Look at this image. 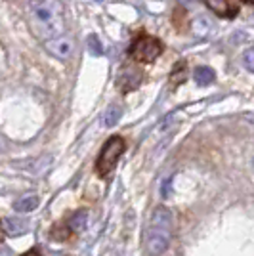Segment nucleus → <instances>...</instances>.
Instances as JSON below:
<instances>
[{
  "mask_svg": "<svg viewBox=\"0 0 254 256\" xmlns=\"http://www.w3.org/2000/svg\"><path fill=\"white\" fill-rule=\"evenodd\" d=\"M140 82H142V73L138 69H124V71H120V75L116 78V86L122 92H132L134 88H138Z\"/></svg>",
  "mask_w": 254,
  "mask_h": 256,
  "instance_id": "nucleus-6",
  "label": "nucleus"
},
{
  "mask_svg": "<svg viewBox=\"0 0 254 256\" xmlns=\"http://www.w3.org/2000/svg\"><path fill=\"white\" fill-rule=\"evenodd\" d=\"M186 78H188V64L182 60L174 65V69L170 73V82L174 86H180L182 82H186Z\"/></svg>",
  "mask_w": 254,
  "mask_h": 256,
  "instance_id": "nucleus-12",
  "label": "nucleus"
},
{
  "mask_svg": "<svg viewBox=\"0 0 254 256\" xmlns=\"http://www.w3.org/2000/svg\"><path fill=\"white\" fill-rule=\"evenodd\" d=\"M4 150V142H2V136H0V151Z\"/></svg>",
  "mask_w": 254,
  "mask_h": 256,
  "instance_id": "nucleus-20",
  "label": "nucleus"
},
{
  "mask_svg": "<svg viewBox=\"0 0 254 256\" xmlns=\"http://www.w3.org/2000/svg\"><path fill=\"white\" fill-rule=\"evenodd\" d=\"M23 256H42L40 252H36V250H29V252H25Z\"/></svg>",
  "mask_w": 254,
  "mask_h": 256,
  "instance_id": "nucleus-18",
  "label": "nucleus"
},
{
  "mask_svg": "<svg viewBox=\"0 0 254 256\" xmlns=\"http://www.w3.org/2000/svg\"><path fill=\"white\" fill-rule=\"evenodd\" d=\"M44 48L52 54V56H56V58L67 60L73 54V40L67 38V36H58V38H52V40H46Z\"/></svg>",
  "mask_w": 254,
  "mask_h": 256,
  "instance_id": "nucleus-5",
  "label": "nucleus"
},
{
  "mask_svg": "<svg viewBox=\"0 0 254 256\" xmlns=\"http://www.w3.org/2000/svg\"><path fill=\"white\" fill-rule=\"evenodd\" d=\"M212 31V23L204 18V16H199V18H195L193 22H191V32L195 34V36H199V38H204V36H208Z\"/></svg>",
  "mask_w": 254,
  "mask_h": 256,
  "instance_id": "nucleus-9",
  "label": "nucleus"
},
{
  "mask_svg": "<svg viewBox=\"0 0 254 256\" xmlns=\"http://www.w3.org/2000/svg\"><path fill=\"white\" fill-rule=\"evenodd\" d=\"M38 197L36 195H23L22 199H18L16 203H14V208L18 210V212H31L34 210L36 206H38Z\"/></svg>",
  "mask_w": 254,
  "mask_h": 256,
  "instance_id": "nucleus-10",
  "label": "nucleus"
},
{
  "mask_svg": "<svg viewBox=\"0 0 254 256\" xmlns=\"http://www.w3.org/2000/svg\"><path fill=\"white\" fill-rule=\"evenodd\" d=\"M88 52L92 54V56H102V54H104V46H102L100 38H98L96 34H90V36H88Z\"/></svg>",
  "mask_w": 254,
  "mask_h": 256,
  "instance_id": "nucleus-15",
  "label": "nucleus"
},
{
  "mask_svg": "<svg viewBox=\"0 0 254 256\" xmlns=\"http://www.w3.org/2000/svg\"><path fill=\"white\" fill-rule=\"evenodd\" d=\"M122 151H124V140L120 138V136H113V138L107 140L106 146L102 148L100 157L96 160V172H98V176L106 178L107 174L115 168L116 160L120 159Z\"/></svg>",
  "mask_w": 254,
  "mask_h": 256,
  "instance_id": "nucleus-3",
  "label": "nucleus"
},
{
  "mask_svg": "<svg viewBox=\"0 0 254 256\" xmlns=\"http://www.w3.org/2000/svg\"><path fill=\"white\" fill-rule=\"evenodd\" d=\"M243 2H244V4H252V6H254V0H243Z\"/></svg>",
  "mask_w": 254,
  "mask_h": 256,
  "instance_id": "nucleus-21",
  "label": "nucleus"
},
{
  "mask_svg": "<svg viewBox=\"0 0 254 256\" xmlns=\"http://www.w3.org/2000/svg\"><path fill=\"white\" fill-rule=\"evenodd\" d=\"M202 2L216 16H222V18H235V14H237V8L233 6L230 0H202Z\"/></svg>",
  "mask_w": 254,
  "mask_h": 256,
  "instance_id": "nucleus-7",
  "label": "nucleus"
},
{
  "mask_svg": "<svg viewBox=\"0 0 254 256\" xmlns=\"http://www.w3.org/2000/svg\"><path fill=\"white\" fill-rule=\"evenodd\" d=\"M29 22L38 38L52 40L64 32V10L58 0H32L29 6Z\"/></svg>",
  "mask_w": 254,
  "mask_h": 256,
  "instance_id": "nucleus-1",
  "label": "nucleus"
},
{
  "mask_svg": "<svg viewBox=\"0 0 254 256\" xmlns=\"http://www.w3.org/2000/svg\"><path fill=\"white\" fill-rule=\"evenodd\" d=\"M214 71H212L210 67H197L195 71H193V78H195V82L199 86H208L214 82Z\"/></svg>",
  "mask_w": 254,
  "mask_h": 256,
  "instance_id": "nucleus-11",
  "label": "nucleus"
},
{
  "mask_svg": "<svg viewBox=\"0 0 254 256\" xmlns=\"http://www.w3.org/2000/svg\"><path fill=\"white\" fill-rule=\"evenodd\" d=\"M4 230L12 237H20V235L27 234L29 222L23 218H18V216H10V218H4Z\"/></svg>",
  "mask_w": 254,
  "mask_h": 256,
  "instance_id": "nucleus-8",
  "label": "nucleus"
},
{
  "mask_svg": "<svg viewBox=\"0 0 254 256\" xmlns=\"http://www.w3.org/2000/svg\"><path fill=\"white\" fill-rule=\"evenodd\" d=\"M250 168H252V174H254V153H252V157H250Z\"/></svg>",
  "mask_w": 254,
  "mask_h": 256,
  "instance_id": "nucleus-19",
  "label": "nucleus"
},
{
  "mask_svg": "<svg viewBox=\"0 0 254 256\" xmlns=\"http://www.w3.org/2000/svg\"><path fill=\"white\" fill-rule=\"evenodd\" d=\"M170 178H166V180L162 182V190H160V193H162V197H168L170 195Z\"/></svg>",
  "mask_w": 254,
  "mask_h": 256,
  "instance_id": "nucleus-17",
  "label": "nucleus"
},
{
  "mask_svg": "<svg viewBox=\"0 0 254 256\" xmlns=\"http://www.w3.org/2000/svg\"><path fill=\"white\" fill-rule=\"evenodd\" d=\"M86 222H88V212L86 210H78V212H74L69 218V228L73 232H82L86 228Z\"/></svg>",
  "mask_w": 254,
  "mask_h": 256,
  "instance_id": "nucleus-14",
  "label": "nucleus"
},
{
  "mask_svg": "<svg viewBox=\"0 0 254 256\" xmlns=\"http://www.w3.org/2000/svg\"><path fill=\"white\" fill-rule=\"evenodd\" d=\"M243 65L246 71H250V73H254V48H248V50H244L243 52Z\"/></svg>",
  "mask_w": 254,
  "mask_h": 256,
  "instance_id": "nucleus-16",
  "label": "nucleus"
},
{
  "mask_svg": "<svg viewBox=\"0 0 254 256\" xmlns=\"http://www.w3.org/2000/svg\"><path fill=\"white\" fill-rule=\"evenodd\" d=\"M98 2H104V0H98Z\"/></svg>",
  "mask_w": 254,
  "mask_h": 256,
  "instance_id": "nucleus-22",
  "label": "nucleus"
},
{
  "mask_svg": "<svg viewBox=\"0 0 254 256\" xmlns=\"http://www.w3.org/2000/svg\"><path fill=\"white\" fill-rule=\"evenodd\" d=\"M160 54H162V44L155 36H140L130 48L132 60L142 62V64H153Z\"/></svg>",
  "mask_w": 254,
  "mask_h": 256,
  "instance_id": "nucleus-4",
  "label": "nucleus"
},
{
  "mask_svg": "<svg viewBox=\"0 0 254 256\" xmlns=\"http://www.w3.org/2000/svg\"><path fill=\"white\" fill-rule=\"evenodd\" d=\"M120 117H122V107L118 106H111L107 107V111L104 113V126H115L116 122L120 120Z\"/></svg>",
  "mask_w": 254,
  "mask_h": 256,
  "instance_id": "nucleus-13",
  "label": "nucleus"
},
{
  "mask_svg": "<svg viewBox=\"0 0 254 256\" xmlns=\"http://www.w3.org/2000/svg\"><path fill=\"white\" fill-rule=\"evenodd\" d=\"M172 228H174V218L166 206H157L151 220H149L148 239H146V248L149 256H160L170 245L172 239Z\"/></svg>",
  "mask_w": 254,
  "mask_h": 256,
  "instance_id": "nucleus-2",
  "label": "nucleus"
}]
</instances>
